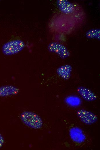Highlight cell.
I'll return each mask as SVG.
<instances>
[{
  "label": "cell",
  "instance_id": "4",
  "mask_svg": "<svg viewBox=\"0 0 100 150\" xmlns=\"http://www.w3.org/2000/svg\"><path fill=\"white\" fill-rule=\"evenodd\" d=\"M77 115L80 120L87 124H91L96 122L97 116L93 113L87 110H81L77 111Z\"/></svg>",
  "mask_w": 100,
  "mask_h": 150
},
{
  "label": "cell",
  "instance_id": "5",
  "mask_svg": "<svg viewBox=\"0 0 100 150\" xmlns=\"http://www.w3.org/2000/svg\"><path fill=\"white\" fill-rule=\"evenodd\" d=\"M57 4L60 10L66 14L72 13L74 10V5L67 0H58L57 1Z\"/></svg>",
  "mask_w": 100,
  "mask_h": 150
},
{
  "label": "cell",
  "instance_id": "10",
  "mask_svg": "<svg viewBox=\"0 0 100 150\" xmlns=\"http://www.w3.org/2000/svg\"><path fill=\"white\" fill-rule=\"evenodd\" d=\"M66 103L69 105L76 106L79 105L81 100L78 97L75 96H71L67 97L66 100Z\"/></svg>",
  "mask_w": 100,
  "mask_h": 150
},
{
  "label": "cell",
  "instance_id": "9",
  "mask_svg": "<svg viewBox=\"0 0 100 150\" xmlns=\"http://www.w3.org/2000/svg\"><path fill=\"white\" fill-rule=\"evenodd\" d=\"M86 36L89 38L96 39L100 40V29H93L88 31L86 33Z\"/></svg>",
  "mask_w": 100,
  "mask_h": 150
},
{
  "label": "cell",
  "instance_id": "6",
  "mask_svg": "<svg viewBox=\"0 0 100 150\" xmlns=\"http://www.w3.org/2000/svg\"><path fill=\"white\" fill-rule=\"evenodd\" d=\"M70 135L72 140L78 143L82 142L85 140V136L82 131L77 127L71 129L70 130Z\"/></svg>",
  "mask_w": 100,
  "mask_h": 150
},
{
  "label": "cell",
  "instance_id": "7",
  "mask_svg": "<svg viewBox=\"0 0 100 150\" xmlns=\"http://www.w3.org/2000/svg\"><path fill=\"white\" fill-rule=\"evenodd\" d=\"M19 89L16 87L10 85L3 86L0 87V97H6L18 94Z\"/></svg>",
  "mask_w": 100,
  "mask_h": 150
},
{
  "label": "cell",
  "instance_id": "3",
  "mask_svg": "<svg viewBox=\"0 0 100 150\" xmlns=\"http://www.w3.org/2000/svg\"><path fill=\"white\" fill-rule=\"evenodd\" d=\"M48 49L50 51L57 54L62 58H67L70 55L69 52L67 48L58 42H51L49 44Z\"/></svg>",
  "mask_w": 100,
  "mask_h": 150
},
{
  "label": "cell",
  "instance_id": "1",
  "mask_svg": "<svg viewBox=\"0 0 100 150\" xmlns=\"http://www.w3.org/2000/svg\"><path fill=\"white\" fill-rule=\"evenodd\" d=\"M22 121L27 126L33 129H39L43 125L41 118L36 113L31 111H25L21 113Z\"/></svg>",
  "mask_w": 100,
  "mask_h": 150
},
{
  "label": "cell",
  "instance_id": "11",
  "mask_svg": "<svg viewBox=\"0 0 100 150\" xmlns=\"http://www.w3.org/2000/svg\"><path fill=\"white\" fill-rule=\"evenodd\" d=\"M3 138L1 136L0 134V147H1L3 143Z\"/></svg>",
  "mask_w": 100,
  "mask_h": 150
},
{
  "label": "cell",
  "instance_id": "8",
  "mask_svg": "<svg viewBox=\"0 0 100 150\" xmlns=\"http://www.w3.org/2000/svg\"><path fill=\"white\" fill-rule=\"evenodd\" d=\"M78 91L81 96L87 101H92L96 98L95 94L87 89L80 87L78 89Z\"/></svg>",
  "mask_w": 100,
  "mask_h": 150
},
{
  "label": "cell",
  "instance_id": "2",
  "mask_svg": "<svg viewBox=\"0 0 100 150\" xmlns=\"http://www.w3.org/2000/svg\"><path fill=\"white\" fill-rule=\"evenodd\" d=\"M25 46V43L22 40H14L5 44L2 46V50L4 55H11L18 53L24 48Z\"/></svg>",
  "mask_w": 100,
  "mask_h": 150
}]
</instances>
